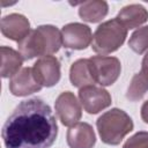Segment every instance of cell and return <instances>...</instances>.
Segmentation results:
<instances>
[{
  "label": "cell",
  "mask_w": 148,
  "mask_h": 148,
  "mask_svg": "<svg viewBox=\"0 0 148 148\" xmlns=\"http://www.w3.org/2000/svg\"><path fill=\"white\" fill-rule=\"evenodd\" d=\"M79 99L89 114H96L109 108L112 103L111 95L103 87L87 86L79 90Z\"/></svg>",
  "instance_id": "52a82bcc"
},
{
  "label": "cell",
  "mask_w": 148,
  "mask_h": 148,
  "mask_svg": "<svg viewBox=\"0 0 148 148\" xmlns=\"http://www.w3.org/2000/svg\"><path fill=\"white\" fill-rule=\"evenodd\" d=\"M32 73L36 81L42 87H53L59 82L61 76L60 62L54 56L40 57L34 64Z\"/></svg>",
  "instance_id": "9c48e42d"
},
{
  "label": "cell",
  "mask_w": 148,
  "mask_h": 148,
  "mask_svg": "<svg viewBox=\"0 0 148 148\" xmlns=\"http://www.w3.org/2000/svg\"><path fill=\"white\" fill-rule=\"evenodd\" d=\"M62 45L69 50H84L92 42L91 29L83 23L73 22L61 29Z\"/></svg>",
  "instance_id": "ba28073f"
},
{
  "label": "cell",
  "mask_w": 148,
  "mask_h": 148,
  "mask_svg": "<svg viewBox=\"0 0 148 148\" xmlns=\"http://www.w3.org/2000/svg\"><path fill=\"white\" fill-rule=\"evenodd\" d=\"M96 143L95 132L88 123H77L67 131L69 148H92Z\"/></svg>",
  "instance_id": "7c38bea8"
},
{
  "label": "cell",
  "mask_w": 148,
  "mask_h": 148,
  "mask_svg": "<svg viewBox=\"0 0 148 148\" xmlns=\"http://www.w3.org/2000/svg\"><path fill=\"white\" fill-rule=\"evenodd\" d=\"M117 18L127 30L134 29L148 21V10L139 3L127 5L120 9Z\"/></svg>",
  "instance_id": "4fadbf2b"
},
{
  "label": "cell",
  "mask_w": 148,
  "mask_h": 148,
  "mask_svg": "<svg viewBox=\"0 0 148 148\" xmlns=\"http://www.w3.org/2000/svg\"><path fill=\"white\" fill-rule=\"evenodd\" d=\"M127 37V29L117 17L99 24L92 35L91 49L98 54H109L117 51Z\"/></svg>",
  "instance_id": "277c9868"
},
{
  "label": "cell",
  "mask_w": 148,
  "mask_h": 148,
  "mask_svg": "<svg viewBox=\"0 0 148 148\" xmlns=\"http://www.w3.org/2000/svg\"><path fill=\"white\" fill-rule=\"evenodd\" d=\"M0 28L5 37L15 40L17 43L22 40L31 31L29 20L24 15L17 13H13L3 16L1 18Z\"/></svg>",
  "instance_id": "30bf717a"
},
{
  "label": "cell",
  "mask_w": 148,
  "mask_h": 148,
  "mask_svg": "<svg viewBox=\"0 0 148 148\" xmlns=\"http://www.w3.org/2000/svg\"><path fill=\"white\" fill-rule=\"evenodd\" d=\"M89 65L95 82L101 87L113 84L121 72L120 60L116 57L94 56L89 58Z\"/></svg>",
  "instance_id": "5b68a950"
},
{
  "label": "cell",
  "mask_w": 148,
  "mask_h": 148,
  "mask_svg": "<svg viewBox=\"0 0 148 148\" xmlns=\"http://www.w3.org/2000/svg\"><path fill=\"white\" fill-rule=\"evenodd\" d=\"M1 135L6 148H50L58 136V125L50 105L32 97L14 109Z\"/></svg>",
  "instance_id": "6da1fadb"
},
{
  "label": "cell",
  "mask_w": 148,
  "mask_h": 148,
  "mask_svg": "<svg viewBox=\"0 0 148 148\" xmlns=\"http://www.w3.org/2000/svg\"><path fill=\"white\" fill-rule=\"evenodd\" d=\"M139 76L142 79V81L148 86V51L146 52L143 59H142V64H141V71L138 73Z\"/></svg>",
  "instance_id": "d6986e66"
},
{
  "label": "cell",
  "mask_w": 148,
  "mask_h": 148,
  "mask_svg": "<svg viewBox=\"0 0 148 148\" xmlns=\"http://www.w3.org/2000/svg\"><path fill=\"white\" fill-rule=\"evenodd\" d=\"M43 87L36 81L31 67L22 68L9 81V90L14 96H28L39 91Z\"/></svg>",
  "instance_id": "8fae6325"
},
{
  "label": "cell",
  "mask_w": 148,
  "mask_h": 148,
  "mask_svg": "<svg viewBox=\"0 0 148 148\" xmlns=\"http://www.w3.org/2000/svg\"><path fill=\"white\" fill-rule=\"evenodd\" d=\"M0 51H1V76L3 79L6 77L12 79L15 74L18 73V69L21 68L23 62V58L20 54V52L8 46H1Z\"/></svg>",
  "instance_id": "2e32d148"
},
{
  "label": "cell",
  "mask_w": 148,
  "mask_h": 148,
  "mask_svg": "<svg viewBox=\"0 0 148 148\" xmlns=\"http://www.w3.org/2000/svg\"><path fill=\"white\" fill-rule=\"evenodd\" d=\"M61 45V31L51 24L37 27V29L31 30L17 43L18 52L23 60H30L35 57L51 56L58 52Z\"/></svg>",
  "instance_id": "7a4b0ae2"
},
{
  "label": "cell",
  "mask_w": 148,
  "mask_h": 148,
  "mask_svg": "<svg viewBox=\"0 0 148 148\" xmlns=\"http://www.w3.org/2000/svg\"><path fill=\"white\" fill-rule=\"evenodd\" d=\"M56 113L62 125L72 127L82 117V109L75 95L71 91L61 92L54 103Z\"/></svg>",
  "instance_id": "8992f818"
},
{
  "label": "cell",
  "mask_w": 148,
  "mask_h": 148,
  "mask_svg": "<svg viewBox=\"0 0 148 148\" xmlns=\"http://www.w3.org/2000/svg\"><path fill=\"white\" fill-rule=\"evenodd\" d=\"M96 127L99 138L104 143L117 146L133 131L134 124L132 118L124 110L113 108L98 117Z\"/></svg>",
  "instance_id": "3957f363"
},
{
  "label": "cell",
  "mask_w": 148,
  "mask_h": 148,
  "mask_svg": "<svg viewBox=\"0 0 148 148\" xmlns=\"http://www.w3.org/2000/svg\"><path fill=\"white\" fill-rule=\"evenodd\" d=\"M141 118L146 124H148V99L141 106Z\"/></svg>",
  "instance_id": "ffe728a7"
},
{
  "label": "cell",
  "mask_w": 148,
  "mask_h": 148,
  "mask_svg": "<svg viewBox=\"0 0 148 148\" xmlns=\"http://www.w3.org/2000/svg\"><path fill=\"white\" fill-rule=\"evenodd\" d=\"M123 148H148V132L135 133L123 145Z\"/></svg>",
  "instance_id": "ac0fdd59"
},
{
  "label": "cell",
  "mask_w": 148,
  "mask_h": 148,
  "mask_svg": "<svg viewBox=\"0 0 148 148\" xmlns=\"http://www.w3.org/2000/svg\"><path fill=\"white\" fill-rule=\"evenodd\" d=\"M69 80L71 83L79 89L96 84L91 74L89 59H79L72 64L69 69Z\"/></svg>",
  "instance_id": "5bb4252c"
},
{
  "label": "cell",
  "mask_w": 148,
  "mask_h": 148,
  "mask_svg": "<svg viewBox=\"0 0 148 148\" xmlns=\"http://www.w3.org/2000/svg\"><path fill=\"white\" fill-rule=\"evenodd\" d=\"M128 46L138 54L148 51V25L141 27L132 34L128 40Z\"/></svg>",
  "instance_id": "e0dca14e"
},
{
  "label": "cell",
  "mask_w": 148,
  "mask_h": 148,
  "mask_svg": "<svg viewBox=\"0 0 148 148\" xmlns=\"http://www.w3.org/2000/svg\"><path fill=\"white\" fill-rule=\"evenodd\" d=\"M109 12V5L104 0L83 1L79 5L80 17L89 23H96L102 21Z\"/></svg>",
  "instance_id": "9a60e30c"
}]
</instances>
